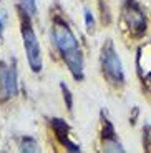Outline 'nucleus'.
I'll return each instance as SVG.
<instances>
[{"mask_svg": "<svg viewBox=\"0 0 151 153\" xmlns=\"http://www.w3.org/2000/svg\"><path fill=\"white\" fill-rule=\"evenodd\" d=\"M52 37L53 43L57 47L58 53L61 55L63 62L67 63L68 70L72 72L75 80H83L85 78V62L83 53L78 45V40L73 35L72 28L61 19L60 15L53 17V25H52Z\"/></svg>", "mask_w": 151, "mask_h": 153, "instance_id": "1", "label": "nucleus"}, {"mask_svg": "<svg viewBox=\"0 0 151 153\" xmlns=\"http://www.w3.org/2000/svg\"><path fill=\"white\" fill-rule=\"evenodd\" d=\"M19 13H20V32H22V40H23V48H25V53H27V60H28L32 72L38 73L42 72L43 63H42L40 43H38V38L33 32V27H32V20H30L32 17L20 7H19Z\"/></svg>", "mask_w": 151, "mask_h": 153, "instance_id": "2", "label": "nucleus"}, {"mask_svg": "<svg viewBox=\"0 0 151 153\" xmlns=\"http://www.w3.org/2000/svg\"><path fill=\"white\" fill-rule=\"evenodd\" d=\"M100 63H101V72L103 76L115 87H121L125 83V72L123 65L118 57L115 45L111 40H106L105 45L101 47V53H100Z\"/></svg>", "mask_w": 151, "mask_h": 153, "instance_id": "3", "label": "nucleus"}, {"mask_svg": "<svg viewBox=\"0 0 151 153\" xmlns=\"http://www.w3.org/2000/svg\"><path fill=\"white\" fill-rule=\"evenodd\" d=\"M121 15H123V22L126 23V28L130 30V33L135 38L144 35L146 32V17L141 12V8L138 7L135 0H126V4L123 5V10H121Z\"/></svg>", "mask_w": 151, "mask_h": 153, "instance_id": "4", "label": "nucleus"}, {"mask_svg": "<svg viewBox=\"0 0 151 153\" xmlns=\"http://www.w3.org/2000/svg\"><path fill=\"white\" fill-rule=\"evenodd\" d=\"M19 93V78H17L15 62H0V95L2 100L12 98Z\"/></svg>", "mask_w": 151, "mask_h": 153, "instance_id": "5", "label": "nucleus"}, {"mask_svg": "<svg viewBox=\"0 0 151 153\" xmlns=\"http://www.w3.org/2000/svg\"><path fill=\"white\" fill-rule=\"evenodd\" d=\"M101 146H103V152H113V153H123L125 148L118 142L116 133H115V128L113 125L110 123V120L103 118L101 120Z\"/></svg>", "mask_w": 151, "mask_h": 153, "instance_id": "6", "label": "nucleus"}, {"mask_svg": "<svg viewBox=\"0 0 151 153\" xmlns=\"http://www.w3.org/2000/svg\"><path fill=\"white\" fill-rule=\"evenodd\" d=\"M50 123H52L53 133H55L57 140L68 150V152L78 153L80 150H81V148H80V145H76V143H73L72 140H70V128H68V125H67V122H65V120H61V118H52V120H50Z\"/></svg>", "mask_w": 151, "mask_h": 153, "instance_id": "7", "label": "nucleus"}, {"mask_svg": "<svg viewBox=\"0 0 151 153\" xmlns=\"http://www.w3.org/2000/svg\"><path fill=\"white\" fill-rule=\"evenodd\" d=\"M138 72L141 76L151 73V42L143 45L138 52Z\"/></svg>", "mask_w": 151, "mask_h": 153, "instance_id": "8", "label": "nucleus"}, {"mask_svg": "<svg viewBox=\"0 0 151 153\" xmlns=\"http://www.w3.org/2000/svg\"><path fill=\"white\" fill-rule=\"evenodd\" d=\"M20 152H25V153H35L38 152V143L35 138L30 137H25L20 140Z\"/></svg>", "mask_w": 151, "mask_h": 153, "instance_id": "9", "label": "nucleus"}, {"mask_svg": "<svg viewBox=\"0 0 151 153\" xmlns=\"http://www.w3.org/2000/svg\"><path fill=\"white\" fill-rule=\"evenodd\" d=\"M22 10H25L30 17H33L37 13V4L35 0H20V5H19Z\"/></svg>", "mask_w": 151, "mask_h": 153, "instance_id": "10", "label": "nucleus"}, {"mask_svg": "<svg viewBox=\"0 0 151 153\" xmlns=\"http://www.w3.org/2000/svg\"><path fill=\"white\" fill-rule=\"evenodd\" d=\"M60 88H61V92H63V98H65V102H67V108H68V111H72V110H73V100H72V93H70L68 87L63 83V82L60 83Z\"/></svg>", "mask_w": 151, "mask_h": 153, "instance_id": "11", "label": "nucleus"}, {"mask_svg": "<svg viewBox=\"0 0 151 153\" xmlns=\"http://www.w3.org/2000/svg\"><path fill=\"white\" fill-rule=\"evenodd\" d=\"M85 23H87L88 32L93 30V27H95V20H93V15H91V12L88 10V8H85Z\"/></svg>", "mask_w": 151, "mask_h": 153, "instance_id": "12", "label": "nucleus"}, {"mask_svg": "<svg viewBox=\"0 0 151 153\" xmlns=\"http://www.w3.org/2000/svg\"><path fill=\"white\" fill-rule=\"evenodd\" d=\"M143 80L146 82V85L150 87V90H151V73H150V75H146V76H143Z\"/></svg>", "mask_w": 151, "mask_h": 153, "instance_id": "13", "label": "nucleus"}, {"mask_svg": "<svg viewBox=\"0 0 151 153\" xmlns=\"http://www.w3.org/2000/svg\"><path fill=\"white\" fill-rule=\"evenodd\" d=\"M2 32H4V19L0 15V37H2Z\"/></svg>", "mask_w": 151, "mask_h": 153, "instance_id": "14", "label": "nucleus"}]
</instances>
